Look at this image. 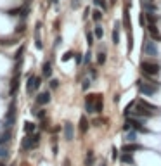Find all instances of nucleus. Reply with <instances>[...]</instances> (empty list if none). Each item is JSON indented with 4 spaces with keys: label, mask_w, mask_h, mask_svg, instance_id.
Segmentation results:
<instances>
[{
    "label": "nucleus",
    "mask_w": 161,
    "mask_h": 166,
    "mask_svg": "<svg viewBox=\"0 0 161 166\" xmlns=\"http://www.w3.org/2000/svg\"><path fill=\"white\" fill-rule=\"evenodd\" d=\"M140 69H142V73L146 76H156V75H159L161 66L153 61H142L140 62Z\"/></svg>",
    "instance_id": "f257e3e1"
},
{
    "label": "nucleus",
    "mask_w": 161,
    "mask_h": 166,
    "mask_svg": "<svg viewBox=\"0 0 161 166\" xmlns=\"http://www.w3.org/2000/svg\"><path fill=\"white\" fill-rule=\"evenodd\" d=\"M118 158H119V152H118V149L114 147V149H113V159L116 161V159H118Z\"/></svg>",
    "instance_id": "f704fd0d"
},
{
    "label": "nucleus",
    "mask_w": 161,
    "mask_h": 166,
    "mask_svg": "<svg viewBox=\"0 0 161 166\" xmlns=\"http://www.w3.org/2000/svg\"><path fill=\"white\" fill-rule=\"evenodd\" d=\"M19 64H16L14 68V75H12V80H11V95H16L17 92V85H19Z\"/></svg>",
    "instance_id": "39448f33"
},
{
    "label": "nucleus",
    "mask_w": 161,
    "mask_h": 166,
    "mask_svg": "<svg viewBox=\"0 0 161 166\" xmlns=\"http://www.w3.org/2000/svg\"><path fill=\"white\" fill-rule=\"evenodd\" d=\"M14 121H16V102L12 100L11 106H9L5 121H4V128H5V130H11V128H12V124H14Z\"/></svg>",
    "instance_id": "f03ea898"
},
{
    "label": "nucleus",
    "mask_w": 161,
    "mask_h": 166,
    "mask_svg": "<svg viewBox=\"0 0 161 166\" xmlns=\"http://www.w3.org/2000/svg\"><path fill=\"white\" fill-rule=\"evenodd\" d=\"M7 147L5 145H0V159H4V158H7Z\"/></svg>",
    "instance_id": "cd10ccee"
},
{
    "label": "nucleus",
    "mask_w": 161,
    "mask_h": 166,
    "mask_svg": "<svg viewBox=\"0 0 161 166\" xmlns=\"http://www.w3.org/2000/svg\"><path fill=\"white\" fill-rule=\"evenodd\" d=\"M35 128H36V126L33 123H29V121H28V123H24V131H26V133H33Z\"/></svg>",
    "instance_id": "b1692460"
},
{
    "label": "nucleus",
    "mask_w": 161,
    "mask_h": 166,
    "mask_svg": "<svg viewBox=\"0 0 161 166\" xmlns=\"http://www.w3.org/2000/svg\"><path fill=\"white\" fill-rule=\"evenodd\" d=\"M88 62H90V54L85 55V64H88Z\"/></svg>",
    "instance_id": "ea45409f"
},
{
    "label": "nucleus",
    "mask_w": 161,
    "mask_h": 166,
    "mask_svg": "<svg viewBox=\"0 0 161 166\" xmlns=\"http://www.w3.org/2000/svg\"><path fill=\"white\" fill-rule=\"evenodd\" d=\"M21 11H23V9H21V7H16V9H11V11H9V16H12V17H14V16H19V14H21Z\"/></svg>",
    "instance_id": "bb28decb"
},
{
    "label": "nucleus",
    "mask_w": 161,
    "mask_h": 166,
    "mask_svg": "<svg viewBox=\"0 0 161 166\" xmlns=\"http://www.w3.org/2000/svg\"><path fill=\"white\" fill-rule=\"evenodd\" d=\"M59 87V81L57 80H50V88H57Z\"/></svg>",
    "instance_id": "c9c22d12"
},
{
    "label": "nucleus",
    "mask_w": 161,
    "mask_h": 166,
    "mask_svg": "<svg viewBox=\"0 0 161 166\" xmlns=\"http://www.w3.org/2000/svg\"><path fill=\"white\" fill-rule=\"evenodd\" d=\"M94 35H95V38H102V35H104V29H102V26H95V31H94Z\"/></svg>",
    "instance_id": "393cba45"
},
{
    "label": "nucleus",
    "mask_w": 161,
    "mask_h": 166,
    "mask_svg": "<svg viewBox=\"0 0 161 166\" xmlns=\"http://www.w3.org/2000/svg\"><path fill=\"white\" fill-rule=\"evenodd\" d=\"M102 107H104V102H102V95L95 97V112H102Z\"/></svg>",
    "instance_id": "dca6fc26"
},
{
    "label": "nucleus",
    "mask_w": 161,
    "mask_h": 166,
    "mask_svg": "<svg viewBox=\"0 0 161 166\" xmlns=\"http://www.w3.org/2000/svg\"><path fill=\"white\" fill-rule=\"evenodd\" d=\"M43 76L45 78H50L52 76V68H50V62H43Z\"/></svg>",
    "instance_id": "f3484780"
},
{
    "label": "nucleus",
    "mask_w": 161,
    "mask_h": 166,
    "mask_svg": "<svg viewBox=\"0 0 161 166\" xmlns=\"http://www.w3.org/2000/svg\"><path fill=\"white\" fill-rule=\"evenodd\" d=\"M119 23H116V24H114V29H113V43H114V45H118L119 43Z\"/></svg>",
    "instance_id": "2eb2a0df"
},
{
    "label": "nucleus",
    "mask_w": 161,
    "mask_h": 166,
    "mask_svg": "<svg viewBox=\"0 0 161 166\" xmlns=\"http://www.w3.org/2000/svg\"><path fill=\"white\" fill-rule=\"evenodd\" d=\"M36 116H38V118H43V116H45V111H38V112H36Z\"/></svg>",
    "instance_id": "58836bf2"
},
{
    "label": "nucleus",
    "mask_w": 161,
    "mask_h": 166,
    "mask_svg": "<svg viewBox=\"0 0 161 166\" xmlns=\"http://www.w3.org/2000/svg\"><path fill=\"white\" fill-rule=\"evenodd\" d=\"M24 29H26V24H24V23H21V24H17V26H16V35L24 33Z\"/></svg>",
    "instance_id": "c85d7f7f"
},
{
    "label": "nucleus",
    "mask_w": 161,
    "mask_h": 166,
    "mask_svg": "<svg viewBox=\"0 0 161 166\" xmlns=\"http://www.w3.org/2000/svg\"><path fill=\"white\" fill-rule=\"evenodd\" d=\"M123 24L126 28H130V16H128V9H125V12H123Z\"/></svg>",
    "instance_id": "5701e85b"
},
{
    "label": "nucleus",
    "mask_w": 161,
    "mask_h": 166,
    "mask_svg": "<svg viewBox=\"0 0 161 166\" xmlns=\"http://www.w3.org/2000/svg\"><path fill=\"white\" fill-rule=\"evenodd\" d=\"M82 87H83V90H87L88 87H90V80H88V78H87V80H83V85H82Z\"/></svg>",
    "instance_id": "e433bc0d"
},
{
    "label": "nucleus",
    "mask_w": 161,
    "mask_h": 166,
    "mask_svg": "<svg viewBox=\"0 0 161 166\" xmlns=\"http://www.w3.org/2000/svg\"><path fill=\"white\" fill-rule=\"evenodd\" d=\"M71 57H73V52H66V54L63 55V61H70Z\"/></svg>",
    "instance_id": "72a5a7b5"
},
{
    "label": "nucleus",
    "mask_w": 161,
    "mask_h": 166,
    "mask_svg": "<svg viewBox=\"0 0 161 166\" xmlns=\"http://www.w3.org/2000/svg\"><path fill=\"white\" fill-rule=\"evenodd\" d=\"M14 43H17V38H16V36H12V38H0V45H2V47H11V45H14Z\"/></svg>",
    "instance_id": "ddd939ff"
},
{
    "label": "nucleus",
    "mask_w": 161,
    "mask_h": 166,
    "mask_svg": "<svg viewBox=\"0 0 161 166\" xmlns=\"http://www.w3.org/2000/svg\"><path fill=\"white\" fill-rule=\"evenodd\" d=\"M142 50H144V54H146V55H151V57L158 55V47L154 45V42H153V40H146V42H144V45H142Z\"/></svg>",
    "instance_id": "20e7f679"
},
{
    "label": "nucleus",
    "mask_w": 161,
    "mask_h": 166,
    "mask_svg": "<svg viewBox=\"0 0 161 166\" xmlns=\"http://www.w3.org/2000/svg\"><path fill=\"white\" fill-rule=\"evenodd\" d=\"M38 142H40L38 135H31V137L23 138V149H33L35 145H38Z\"/></svg>",
    "instance_id": "423d86ee"
},
{
    "label": "nucleus",
    "mask_w": 161,
    "mask_h": 166,
    "mask_svg": "<svg viewBox=\"0 0 161 166\" xmlns=\"http://www.w3.org/2000/svg\"><path fill=\"white\" fill-rule=\"evenodd\" d=\"M23 50H24V47H19V50L16 52V55H14V59L17 61V59H21V55H23Z\"/></svg>",
    "instance_id": "473e14b6"
},
{
    "label": "nucleus",
    "mask_w": 161,
    "mask_h": 166,
    "mask_svg": "<svg viewBox=\"0 0 161 166\" xmlns=\"http://www.w3.org/2000/svg\"><path fill=\"white\" fill-rule=\"evenodd\" d=\"M76 62H78V64L82 62V54H76Z\"/></svg>",
    "instance_id": "a19ab883"
},
{
    "label": "nucleus",
    "mask_w": 161,
    "mask_h": 166,
    "mask_svg": "<svg viewBox=\"0 0 161 166\" xmlns=\"http://www.w3.org/2000/svg\"><path fill=\"white\" fill-rule=\"evenodd\" d=\"M50 102V94L49 92H42L40 95L36 97V104L38 106H45V104H49Z\"/></svg>",
    "instance_id": "6e6552de"
},
{
    "label": "nucleus",
    "mask_w": 161,
    "mask_h": 166,
    "mask_svg": "<svg viewBox=\"0 0 161 166\" xmlns=\"http://www.w3.org/2000/svg\"><path fill=\"white\" fill-rule=\"evenodd\" d=\"M87 43H88V47L94 45V35H92L90 31H87Z\"/></svg>",
    "instance_id": "7c9ffc66"
},
{
    "label": "nucleus",
    "mask_w": 161,
    "mask_h": 166,
    "mask_svg": "<svg viewBox=\"0 0 161 166\" xmlns=\"http://www.w3.org/2000/svg\"><path fill=\"white\" fill-rule=\"evenodd\" d=\"M71 7H73V9H78V7H80V0H73V2H71Z\"/></svg>",
    "instance_id": "4c0bfd02"
},
{
    "label": "nucleus",
    "mask_w": 161,
    "mask_h": 166,
    "mask_svg": "<svg viewBox=\"0 0 161 166\" xmlns=\"http://www.w3.org/2000/svg\"><path fill=\"white\" fill-rule=\"evenodd\" d=\"M147 28H149V33H151V36L154 40H161V33H159V29L156 28V24H147Z\"/></svg>",
    "instance_id": "9d476101"
},
{
    "label": "nucleus",
    "mask_w": 161,
    "mask_h": 166,
    "mask_svg": "<svg viewBox=\"0 0 161 166\" xmlns=\"http://www.w3.org/2000/svg\"><path fill=\"white\" fill-rule=\"evenodd\" d=\"M142 5H144V9H146L147 12H154V11H156V7H154L149 0H142Z\"/></svg>",
    "instance_id": "6ab92c4d"
},
{
    "label": "nucleus",
    "mask_w": 161,
    "mask_h": 166,
    "mask_svg": "<svg viewBox=\"0 0 161 166\" xmlns=\"http://www.w3.org/2000/svg\"><path fill=\"white\" fill-rule=\"evenodd\" d=\"M64 166H70V159H66V161H64Z\"/></svg>",
    "instance_id": "79ce46f5"
},
{
    "label": "nucleus",
    "mask_w": 161,
    "mask_h": 166,
    "mask_svg": "<svg viewBox=\"0 0 161 166\" xmlns=\"http://www.w3.org/2000/svg\"><path fill=\"white\" fill-rule=\"evenodd\" d=\"M97 62H99V64H104V62H106V54L101 52V54L97 55Z\"/></svg>",
    "instance_id": "2f4dec72"
},
{
    "label": "nucleus",
    "mask_w": 161,
    "mask_h": 166,
    "mask_svg": "<svg viewBox=\"0 0 161 166\" xmlns=\"http://www.w3.org/2000/svg\"><path fill=\"white\" fill-rule=\"evenodd\" d=\"M87 130H88V121H87V118H85V116H82V118H80V131L85 133Z\"/></svg>",
    "instance_id": "a211bd4d"
},
{
    "label": "nucleus",
    "mask_w": 161,
    "mask_h": 166,
    "mask_svg": "<svg viewBox=\"0 0 161 166\" xmlns=\"http://www.w3.org/2000/svg\"><path fill=\"white\" fill-rule=\"evenodd\" d=\"M156 85L154 83H144V81H139V92L144 94V95H154L156 94Z\"/></svg>",
    "instance_id": "7ed1b4c3"
},
{
    "label": "nucleus",
    "mask_w": 161,
    "mask_h": 166,
    "mask_svg": "<svg viewBox=\"0 0 161 166\" xmlns=\"http://www.w3.org/2000/svg\"><path fill=\"white\" fill-rule=\"evenodd\" d=\"M0 166H4V164H2V163H0Z\"/></svg>",
    "instance_id": "a18cd8bd"
},
{
    "label": "nucleus",
    "mask_w": 161,
    "mask_h": 166,
    "mask_svg": "<svg viewBox=\"0 0 161 166\" xmlns=\"http://www.w3.org/2000/svg\"><path fill=\"white\" fill-rule=\"evenodd\" d=\"M121 161L125 163V164H135V161L132 158V152H125V154H121Z\"/></svg>",
    "instance_id": "4468645a"
},
{
    "label": "nucleus",
    "mask_w": 161,
    "mask_h": 166,
    "mask_svg": "<svg viewBox=\"0 0 161 166\" xmlns=\"http://www.w3.org/2000/svg\"><path fill=\"white\" fill-rule=\"evenodd\" d=\"M135 137H137V135H135V131H133V130H130L128 133H126L125 140H126V142H135V140H137Z\"/></svg>",
    "instance_id": "4be33fe9"
},
{
    "label": "nucleus",
    "mask_w": 161,
    "mask_h": 166,
    "mask_svg": "<svg viewBox=\"0 0 161 166\" xmlns=\"http://www.w3.org/2000/svg\"><path fill=\"white\" fill-rule=\"evenodd\" d=\"M94 164V152L88 151V154H87V159H85V166H92Z\"/></svg>",
    "instance_id": "aec40b11"
},
{
    "label": "nucleus",
    "mask_w": 161,
    "mask_h": 166,
    "mask_svg": "<svg viewBox=\"0 0 161 166\" xmlns=\"http://www.w3.org/2000/svg\"><path fill=\"white\" fill-rule=\"evenodd\" d=\"M64 137H66V140H73V124L70 121L64 123Z\"/></svg>",
    "instance_id": "1a4fd4ad"
},
{
    "label": "nucleus",
    "mask_w": 161,
    "mask_h": 166,
    "mask_svg": "<svg viewBox=\"0 0 161 166\" xmlns=\"http://www.w3.org/2000/svg\"><path fill=\"white\" fill-rule=\"evenodd\" d=\"M109 2H111V4H116V0H109Z\"/></svg>",
    "instance_id": "37998d69"
},
{
    "label": "nucleus",
    "mask_w": 161,
    "mask_h": 166,
    "mask_svg": "<svg viewBox=\"0 0 161 166\" xmlns=\"http://www.w3.org/2000/svg\"><path fill=\"white\" fill-rule=\"evenodd\" d=\"M140 149H142V145L135 144V142H128V144L123 147V151L125 152H133V151H140Z\"/></svg>",
    "instance_id": "9b49d317"
},
{
    "label": "nucleus",
    "mask_w": 161,
    "mask_h": 166,
    "mask_svg": "<svg viewBox=\"0 0 161 166\" xmlns=\"http://www.w3.org/2000/svg\"><path fill=\"white\" fill-rule=\"evenodd\" d=\"M95 97L97 95H88L87 97V100H85V111L88 112V114H92V112H95Z\"/></svg>",
    "instance_id": "0eeeda50"
},
{
    "label": "nucleus",
    "mask_w": 161,
    "mask_h": 166,
    "mask_svg": "<svg viewBox=\"0 0 161 166\" xmlns=\"http://www.w3.org/2000/svg\"><path fill=\"white\" fill-rule=\"evenodd\" d=\"M33 83H35V76L29 75V78H28V87H26L28 94H31V92H33Z\"/></svg>",
    "instance_id": "412c9836"
},
{
    "label": "nucleus",
    "mask_w": 161,
    "mask_h": 166,
    "mask_svg": "<svg viewBox=\"0 0 161 166\" xmlns=\"http://www.w3.org/2000/svg\"><path fill=\"white\" fill-rule=\"evenodd\" d=\"M99 7H102V11H107V4H106V0H94Z\"/></svg>",
    "instance_id": "c756f323"
},
{
    "label": "nucleus",
    "mask_w": 161,
    "mask_h": 166,
    "mask_svg": "<svg viewBox=\"0 0 161 166\" xmlns=\"http://www.w3.org/2000/svg\"><path fill=\"white\" fill-rule=\"evenodd\" d=\"M92 17H94L95 23H99V21L102 19V12H101V11H94V12H92Z\"/></svg>",
    "instance_id": "a878e982"
},
{
    "label": "nucleus",
    "mask_w": 161,
    "mask_h": 166,
    "mask_svg": "<svg viewBox=\"0 0 161 166\" xmlns=\"http://www.w3.org/2000/svg\"><path fill=\"white\" fill-rule=\"evenodd\" d=\"M99 166H107V164H106V163H102V164H99Z\"/></svg>",
    "instance_id": "c03bdc74"
},
{
    "label": "nucleus",
    "mask_w": 161,
    "mask_h": 166,
    "mask_svg": "<svg viewBox=\"0 0 161 166\" xmlns=\"http://www.w3.org/2000/svg\"><path fill=\"white\" fill-rule=\"evenodd\" d=\"M11 137H12V133H11V130H5L2 135H0V145H5L11 142Z\"/></svg>",
    "instance_id": "f8f14e48"
}]
</instances>
